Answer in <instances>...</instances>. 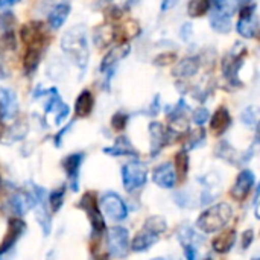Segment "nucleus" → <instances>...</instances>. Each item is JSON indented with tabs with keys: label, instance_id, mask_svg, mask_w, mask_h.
Here are the masks:
<instances>
[{
	"label": "nucleus",
	"instance_id": "nucleus-1",
	"mask_svg": "<svg viewBox=\"0 0 260 260\" xmlns=\"http://www.w3.org/2000/svg\"><path fill=\"white\" fill-rule=\"evenodd\" d=\"M61 50L84 73L90 59L87 29L84 24H75L66 30L61 38Z\"/></svg>",
	"mask_w": 260,
	"mask_h": 260
},
{
	"label": "nucleus",
	"instance_id": "nucleus-2",
	"mask_svg": "<svg viewBox=\"0 0 260 260\" xmlns=\"http://www.w3.org/2000/svg\"><path fill=\"white\" fill-rule=\"evenodd\" d=\"M232 207L227 203H219L206 210L197 221V227L204 233H216L222 230L232 219Z\"/></svg>",
	"mask_w": 260,
	"mask_h": 260
},
{
	"label": "nucleus",
	"instance_id": "nucleus-3",
	"mask_svg": "<svg viewBox=\"0 0 260 260\" xmlns=\"http://www.w3.org/2000/svg\"><path fill=\"white\" fill-rule=\"evenodd\" d=\"M166 232V221L165 218L161 216H152L149 218L142 232H139L131 244L133 250L134 251H146L149 247H152L157 241H158V236L161 233Z\"/></svg>",
	"mask_w": 260,
	"mask_h": 260
},
{
	"label": "nucleus",
	"instance_id": "nucleus-4",
	"mask_svg": "<svg viewBox=\"0 0 260 260\" xmlns=\"http://www.w3.org/2000/svg\"><path fill=\"white\" fill-rule=\"evenodd\" d=\"M247 55V47L241 43H236L233 50L222 59V76L232 87H241L239 70L244 64V56Z\"/></svg>",
	"mask_w": 260,
	"mask_h": 260
},
{
	"label": "nucleus",
	"instance_id": "nucleus-5",
	"mask_svg": "<svg viewBox=\"0 0 260 260\" xmlns=\"http://www.w3.org/2000/svg\"><path fill=\"white\" fill-rule=\"evenodd\" d=\"M239 20L236 23V30L244 38H254L257 35L259 29V20H257V6L256 2L247 3L241 6L239 9Z\"/></svg>",
	"mask_w": 260,
	"mask_h": 260
},
{
	"label": "nucleus",
	"instance_id": "nucleus-6",
	"mask_svg": "<svg viewBox=\"0 0 260 260\" xmlns=\"http://www.w3.org/2000/svg\"><path fill=\"white\" fill-rule=\"evenodd\" d=\"M129 50H131V47H129V44L125 41V43H122V44H119V46L110 49V52L104 56L99 70H101V73L105 76V87H107V88L110 87L111 78L114 76L116 66H117L123 58H126V56L129 55Z\"/></svg>",
	"mask_w": 260,
	"mask_h": 260
},
{
	"label": "nucleus",
	"instance_id": "nucleus-7",
	"mask_svg": "<svg viewBox=\"0 0 260 260\" xmlns=\"http://www.w3.org/2000/svg\"><path fill=\"white\" fill-rule=\"evenodd\" d=\"M148 169L140 161H129L122 168V180L123 187L128 192H134L146 183Z\"/></svg>",
	"mask_w": 260,
	"mask_h": 260
},
{
	"label": "nucleus",
	"instance_id": "nucleus-8",
	"mask_svg": "<svg viewBox=\"0 0 260 260\" xmlns=\"http://www.w3.org/2000/svg\"><path fill=\"white\" fill-rule=\"evenodd\" d=\"M43 9H46L47 23L53 30L62 27V24L67 21L70 15L69 0H44Z\"/></svg>",
	"mask_w": 260,
	"mask_h": 260
},
{
	"label": "nucleus",
	"instance_id": "nucleus-9",
	"mask_svg": "<svg viewBox=\"0 0 260 260\" xmlns=\"http://www.w3.org/2000/svg\"><path fill=\"white\" fill-rule=\"evenodd\" d=\"M108 251L113 257L116 259H123L128 254V247H129V239H128V230L116 225L108 230Z\"/></svg>",
	"mask_w": 260,
	"mask_h": 260
},
{
	"label": "nucleus",
	"instance_id": "nucleus-10",
	"mask_svg": "<svg viewBox=\"0 0 260 260\" xmlns=\"http://www.w3.org/2000/svg\"><path fill=\"white\" fill-rule=\"evenodd\" d=\"M20 37L21 41L27 46V47H34V49H41L43 41L46 38V30L43 23L40 21H30L21 26L20 29Z\"/></svg>",
	"mask_w": 260,
	"mask_h": 260
},
{
	"label": "nucleus",
	"instance_id": "nucleus-11",
	"mask_svg": "<svg viewBox=\"0 0 260 260\" xmlns=\"http://www.w3.org/2000/svg\"><path fill=\"white\" fill-rule=\"evenodd\" d=\"M101 204H102V210L114 221H122L126 218L128 215V210H126V206L123 203V200L117 195V193H113V192H107L102 200H101Z\"/></svg>",
	"mask_w": 260,
	"mask_h": 260
},
{
	"label": "nucleus",
	"instance_id": "nucleus-12",
	"mask_svg": "<svg viewBox=\"0 0 260 260\" xmlns=\"http://www.w3.org/2000/svg\"><path fill=\"white\" fill-rule=\"evenodd\" d=\"M79 207L84 209L87 213H88V218L91 221V225H93V230L96 233H101L104 229H105V221H104V216L101 213V209L96 203V198L93 193H85L82 198H81V203H79Z\"/></svg>",
	"mask_w": 260,
	"mask_h": 260
},
{
	"label": "nucleus",
	"instance_id": "nucleus-13",
	"mask_svg": "<svg viewBox=\"0 0 260 260\" xmlns=\"http://www.w3.org/2000/svg\"><path fill=\"white\" fill-rule=\"evenodd\" d=\"M18 113L17 93L12 88L0 87V120H11Z\"/></svg>",
	"mask_w": 260,
	"mask_h": 260
},
{
	"label": "nucleus",
	"instance_id": "nucleus-14",
	"mask_svg": "<svg viewBox=\"0 0 260 260\" xmlns=\"http://www.w3.org/2000/svg\"><path fill=\"white\" fill-rule=\"evenodd\" d=\"M149 136H151V155L157 157L160 151L171 142V133L166 126H163L160 122H151L149 123Z\"/></svg>",
	"mask_w": 260,
	"mask_h": 260
},
{
	"label": "nucleus",
	"instance_id": "nucleus-15",
	"mask_svg": "<svg viewBox=\"0 0 260 260\" xmlns=\"http://www.w3.org/2000/svg\"><path fill=\"white\" fill-rule=\"evenodd\" d=\"M232 8L229 5L221 8H213L210 12V26L219 34H229L232 30Z\"/></svg>",
	"mask_w": 260,
	"mask_h": 260
},
{
	"label": "nucleus",
	"instance_id": "nucleus-16",
	"mask_svg": "<svg viewBox=\"0 0 260 260\" xmlns=\"http://www.w3.org/2000/svg\"><path fill=\"white\" fill-rule=\"evenodd\" d=\"M152 180L157 186L165 189H172L177 184V172L172 163H163L157 166L152 172Z\"/></svg>",
	"mask_w": 260,
	"mask_h": 260
},
{
	"label": "nucleus",
	"instance_id": "nucleus-17",
	"mask_svg": "<svg viewBox=\"0 0 260 260\" xmlns=\"http://www.w3.org/2000/svg\"><path fill=\"white\" fill-rule=\"evenodd\" d=\"M254 183H256L254 174H253L251 171H248V169L242 171V172L238 175L236 181H235V186H233L232 195H233L236 200L244 201V200L248 197V193L251 192V189H253Z\"/></svg>",
	"mask_w": 260,
	"mask_h": 260
},
{
	"label": "nucleus",
	"instance_id": "nucleus-18",
	"mask_svg": "<svg viewBox=\"0 0 260 260\" xmlns=\"http://www.w3.org/2000/svg\"><path fill=\"white\" fill-rule=\"evenodd\" d=\"M117 37V27L114 24H101L93 30V43L99 49H105L114 43Z\"/></svg>",
	"mask_w": 260,
	"mask_h": 260
},
{
	"label": "nucleus",
	"instance_id": "nucleus-19",
	"mask_svg": "<svg viewBox=\"0 0 260 260\" xmlns=\"http://www.w3.org/2000/svg\"><path fill=\"white\" fill-rule=\"evenodd\" d=\"M201 66V59L200 56H187L184 59H181L175 67H174V76L180 78V79H189L192 76H195L200 70Z\"/></svg>",
	"mask_w": 260,
	"mask_h": 260
},
{
	"label": "nucleus",
	"instance_id": "nucleus-20",
	"mask_svg": "<svg viewBox=\"0 0 260 260\" xmlns=\"http://www.w3.org/2000/svg\"><path fill=\"white\" fill-rule=\"evenodd\" d=\"M209 119H210V131L215 136H222L232 125V116L225 107H219Z\"/></svg>",
	"mask_w": 260,
	"mask_h": 260
},
{
	"label": "nucleus",
	"instance_id": "nucleus-21",
	"mask_svg": "<svg viewBox=\"0 0 260 260\" xmlns=\"http://www.w3.org/2000/svg\"><path fill=\"white\" fill-rule=\"evenodd\" d=\"M82 160H84V154L82 152H75V154L67 155L64 158V161H62L64 171L69 175L70 186H72L73 190H78V175H79V168H81Z\"/></svg>",
	"mask_w": 260,
	"mask_h": 260
},
{
	"label": "nucleus",
	"instance_id": "nucleus-22",
	"mask_svg": "<svg viewBox=\"0 0 260 260\" xmlns=\"http://www.w3.org/2000/svg\"><path fill=\"white\" fill-rule=\"evenodd\" d=\"M23 232H24V222H23V221H20V219H17V218L9 221L8 233H6L5 241H3V244H2V247H0V256H2L3 253H6L9 248L14 247V244L18 241V238L23 235Z\"/></svg>",
	"mask_w": 260,
	"mask_h": 260
},
{
	"label": "nucleus",
	"instance_id": "nucleus-23",
	"mask_svg": "<svg viewBox=\"0 0 260 260\" xmlns=\"http://www.w3.org/2000/svg\"><path fill=\"white\" fill-rule=\"evenodd\" d=\"M105 154L108 155H114V157H120V155H126V157H137L139 152L134 149V146L131 145L129 139L125 136H120L116 139L113 146H108L104 149Z\"/></svg>",
	"mask_w": 260,
	"mask_h": 260
},
{
	"label": "nucleus",
	"instance_id": "nucleus-24",
	"mask_svg": "<svg viewBox=\"0 0 260 260\" xmlns=\"http://www.w3.org/2000/svg\"><path fill=\"white\" fill-rule=\"evenodd\" d=\"M94 105V98L90 90H82L75 101V113L78 117H87Z\"/></svg>",
	"mask_w": 260,
	"mask_h": 260
},
{
	"label": "nucleus",
	"instance_id": "nucleus-25",
	"mask_svg": "<svg viewBox=\"0 0 260 260\" xmlns=\"http://www.w3.org/2000/svg\"><path fill=\"white\" fill-rule=\"evenodd\" d=\"M40 59H41V49H34V47H27V52L23 58V70L24 75L30 76L35 73V70L40 66Z\"/></svg>",
	"mask_w": 260,
	"mask_h": 260
},
{
	"label": "nucleus",
	"instance_id": "nucleus-26",
	"mask_svg": "<svg viewBox=\"0 0 260 260\" xmlns=\"http://www.w3.org/2000/svg\"><path fill=\"white\" fill-rule=\"evenodd\" d=\"M236 230H229L224 232L222 235H219L215 241H213V248L218 253H229L233 245L236 244Z\"/></svg>",
	"mask_w": 260,
	"mask_h": 260
},
{
	"label": "nucleus",
	"instance_id": "nucleus-27",
	"mask_svg": "<svg viewBox=\"0 0 260 260\" xmlns=\"http://www.w3.org/2000/svg\"><path fill=\"white\" fill-rule=\"evenodd\" d=\"M212 3L210 0H190L187 3V14L190 17H201L210 12Z\"/></svg>",
	"mask_w": 260,
	"mask_h": 260
},
{
	"label": "nucleus",
	"instance_id": "nucleus-28",
	"mask_svg": "<svg viewBox=\"0 0 260 260\" xmlns=\"http://www.w3.org/2000/svg\"><path fill=\"white\" fill-rule=\"evenodd\" d=\"M174 169H175V172L181 178L186 177V174L189 172V155H187L186 151H180L175 155V166H174Z\"/></svg>",
	"mask_w": 260,
	"mask_h": 260
},
{
	"label": "nucleus",
	"instance_id": "nucleus-29",
	"mask_svg": "<svg viewBox=\"0 0 260 260\" xmlns=\"http://www.w3.org/2000/svg\"><path fill=\"white\" fill-rule=\"evenodd\" d=\"M139 32H140V26H139V23L134 21V20H128L120 29L117 27V35L120 34V35L125 37V38H134Z\"/></svg>",
	"mask_w": 260,
	"mask_h": 260
},
{
	"label": "nucleus",
	"instance_id": "nucleus-30",
	"mask_svg": "<svg viewBox=\"0 0 260 260\" xmlns=\"http://www.w3.org/2000/svg\"><path fill=\"white\" fill-rule=\"evenodd\" d=\"M15 24V15L12 14V11H5L0 14V29L3 34L6 32H14L12 27Z\"/></svg>",
	"mask_w": 260,
	"mask_h": 260
},
{
	"label": "nucleus",
	"instance_id": "nucleus-31",
	"mask_svg": "<svg viewBox=\"0 0 260 260\" xmlns=\"http://www.w3.org/2000/svg\"><path fill=\"white\" fill-rule=\"evenodd\" d=\"M128 114L125 111H117L113 114L111 117V126L116 129V131H123L128 125Z\"/></svg>",
	"mask_w": 260,
	"mask_h": 260
},
{
	"label": "nucleus",
	"instance_id": "nucleus-32",
	"mask_svg": "<svg viewBox=\"0 0 260 260\" xmlns=\"http://www.w3.org/2000/svg\"><path fill=\"white\" fill-rule=\"evenodd\" d=\"M204 142H206V133H204L203 128H200V129H197V131H193V133L190 134L186 148H187V149H193V148H198L200 145H203Z\"/></svg>",
	"mask_w": 260,
	"mask_h": 260
},
{
	"label": "nucleus",
	"instance_id": "nucleus-33",
	"mask_svg": "<svg viewBox=\"0 0 260 260\" xmlns=\"http://www.w3.org/2000/svg\"><path fill=\"white\" fill-rule=\"evenodd\" d=\"M216 155L224 158V160H227V161H232V157L236 155V151L227 142H221L218 149H216Z\"/></svg>",
	"mask_w": 260,
	"mask_h": 260
},
{
	"label": "nucleus",
	"instance_id": "nucleus-34",
	"mask_svg": "<svg viewBox=\"0 0 260 260\" xmlns=\"http://www.w3.org/2000/svg\"><path fill=\"white\" fill-rule=\"evenodd\" d=\"M62 200H64V189L59 187L56 190H53L50 193V207H52V212H58L62 206Z\"/></svg>",
	"mask_w": 260,
	"mask_h": 260
},
{
	"label": "nucleus",
	"instance_id": "nucleus-35",
	"mask_svg": "<svg viewBox=\"0 0 260 260\" xmlns=\"http://www.w3.org/2000/svg\"><path fill=\"white\" fill-rule=\"evenodd\" d=\"M209 117H210V113H209L206 108H198V110H195L193 114H192V120H193V123L198 125V126H203L206 122H209Z\"/></svg>",
	"mask_w": 260,
	"mask_h": 260
},
{
	"label": "nucleus",
	"instance_id": "nucleus-36",
	"mask_svg": "<svg viewBox=\"0 0 260 260\" xmlns=\"http://www.w3.org/2000/svg\"><path fill=\"white\" fill-rule=\"evenodd\" d=\"M175 61H177V53L175 52H165V53L158 55L154 59V64L155 66H169V64H172Z\"/></svg>",
	"mask_w": 260,
	"mask_h": 260
},
{
	"label": "nucleus",
	"instance_id": "nucleus-37",
	"mask_svg": "<svg viewBox=\"0 0 260 260\" xmlns=\"http://www.w3.org/2000/svg\"><path fill=\"white\" fill-rule=\"evenodd\" d=\"M242 122L245 125H250V126H256L257 125V111L254 108H247L244 113H242Z\"/></svg>",
	"mask_w": 260,
	"mask_h": 260
},
{
	"label": "nucleus",
	"instance_id": "nucleus-38",
	"mask_svg": "<svg viewBox=\"0 0 260 260\" xmlns=\"http://www.w3.org/2000/svg\"><path fill=\"white\" fill-rule=\"evenodd\" d=\"M122 15H123V12H122V9L119 6H111L108 9V12H107V17L111 18V20H114V21H117Z\"/></svg>",
	"mask_w": 260,
	"mask_h": 260
},
{
	"label": "nucleus",
	"instance_id": "nucleus-39",
	"mask_svg": "<svg viewBox=\"0 0 260 260\" xmlns=\"http://www.w3.org/2000/svg\"><path fill=\"white\" fill-rule=\"evenodd\" d=\"M253 230H247L245 233H244V238H242V248L244 250H247L250 245H251V242H253Z\"/></svg>",
	"mask_w": 260,
	"mask_h": 260
},
{
	"label": "nucleus",
	"instance_id": "nucleus-40",
	"mask_svg": "<svg viewBox=\"0 0 260 260\" xmlns=\"http://www.w3.org/2000/svg\"><path fill=\"white\" fill-rule=\"evenodd\" d=\"M184 254H186V257L187 260H197V248L193 247V245H186L184 247Z\"/></svg>",
	"mask_w": 260,
	"mask_h": 260
},
{
	"label": "nucleus",
	"instance_id": "nucleus-41",
	"mask_svg": "<svg viewBox=\"0 0 260 260\" xmlns=\"http://www.w3.org/2000/svg\"><path fill=\"white\" fill-rule=\"evenodd\" d=\"M178 3V0H161V5H160V9L163 11V12H166V11H171L175 5Z\"/></svg>",
	"mask_w": 260,
	"mask_h": 260
},
{
	"label": "nucleus",
	"instance_id": "nucleus-42",
	"mask_svg": "<svg viewBox=\"0 0 260 260\" xmlns=\"http://www.w3.org/2000/svg\"><path fill=\"white\" fill-rule=\"evenodd\" d=\"M190 34H192V26H190V23H184V26L181 27V38L186 41V40L190 38Z\"/></svg>",
	"mask_w": 260,
	"mask_h": 260
},
{
	"label": "nucleus",
	"instance_id": "nucleus-43",
	"mask_svg": "<svg viewBox=\"0 0 260 260\" xmlns=\"http://www.w3.org/2000/svg\"><path fill=\"white\" fill-rule=\"evenodd\" d=\"M151 114L152 116H155L158 111H160V98L158 96H155V99H154V102H152V105H151Z\"/></svg>",
	"mask_w": 260,
	"mask_h": 260
},
{
	"label": "nucleus",
	"instance_id": "nucleus-44",
	"mask_svg": "<svg viewBox=\"0 0 260 260\" xmlns=\"http://www.w3.org/2000/svg\"><path fill=\"white\" fill-rule=\"evenodd\" d=\"M20 0H0V9H6V8H11L14 5H17Z\"/></svg>",
	"mask_w": 260,
	"mask_h": 260
},
{
	"label": "nucleus",
	"instance_id": "nucleus-45",
	"mask_svg": "<svg viewBox=\"0 0 260 260\" xmlns=\"http://www.w3.org/2000/svg\"><path fill=\"white\" fill-rule=\"evenodd\" d=\"M210 3H212L213 8H221V6L229 5V0H210Z\"/></svg>",
	"mask_w": 260,
	"mask_h": 260
},
{
	"label": "nucleus",
	"instance_id": "nucleus-46",
	"mask_svg": "<svg viewBox=\"0 0 260 260\" xmlns=\"http://www.w3.org/2000/svg\"><path fill=\"white\" fill-rule=\"evenodd\" d=\"M99 260H108V259H107V257H101V259H99Z\"/></svg>",
	"mask_w": 260,
	"mask_h": 260
},
{
	"label": "nucleus",
	"instance_id": "nucleus-47",
	"mask_svg": "<svg viewBox=\"0 0 260 260\" xmlns=\"http://www.w3.org/2000/svg\"><path fill=\"white\" fill-rule=\"evenodd\" d=\"M154 260H165V259H154Z\"/></svg>",
	"mask_w": 260,
	"mask_h": 260
},
{
	"label": "nucleus",
	"instance_id": "nucleus-48",
	"mask_svg": "<svg viewBox=\"0 0 260 260\" xmlns=\"http://www.w3.org/2000/svg\"><path fill=\"white\" fill-rule=\"evenodd\" d=\"M0 184H2V178H0Z\"/></svg>",
	"mask_w": 260,
	"mask_h": 260
},
{
	"label": "nucleus",
	"instance_id": "nucleus-49",
	"mask_svg": "<svg viewBox=\"0 0 260 260\" xmlns=\"http://www.w3.org/2000/svg\"><path fill=\"white\" fill-rule=\"evenodd\" d=\"M253 260H259V259H253Z\"/></svg>",
	"mask_w": 260,
	"mask_h": 260
},
{
	"label": "nucleus",
	"instance_id": "nucleus-50",
	"mask_svg": "<svg viewBox=\"0 0 260 260\" xmlns=\"http://www.w3.org/2000/svg\"><path fill=\"white\" fill-rule=\"evenodd\" d=\"M207 260H210V259H207Z\"/></svg>",
	"mask_w": 260,
	"mask_h": 260
}]
</instances>
